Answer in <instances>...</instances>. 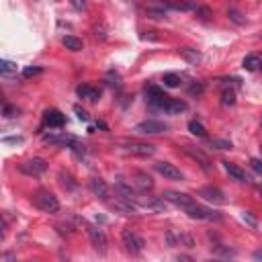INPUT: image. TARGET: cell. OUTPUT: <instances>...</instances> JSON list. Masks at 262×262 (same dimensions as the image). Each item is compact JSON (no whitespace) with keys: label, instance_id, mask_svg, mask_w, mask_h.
<instances>
[{"label":"cell","instance_id":"1","mask_svg":"<svg viewBox=\"0 0 262 262\" xmlns=\"http://www.w3.org/2000/svg\"><path fill=\"white\" fill-rule=\"evenodd\" d=\"M31 201H33V205H35L39 211H43V213H57V211H59V201L55 199L53 192H49V190H45V188H39V190L31 196Z\"/></svg>","mask_w":262,"mask_h":262},{"label":"cell","instance_id":"2","mask_svg":"<svg viewBox=\"0 0 262 262\" xmlns=\"http://www.w3.org/2000/svg\"><path fill=\"white\" fill-rule=\"evenodd\" d=\"M143 94H145V100H147V104H149L151 108H156V111H166V104L170 102V96H168L162 88H158V86H154V84H147V86L143 88Z\"/></svg>","mask_w":262,"mask_h":262},{"label":"cell","instance_id":"3","mask_svg":"<svg viewBox=\"0 0 262 262\" xmlns=\"http://www.w3.org/2000/svg\"><path fill=\"white\" fill-rule=\"evenodd\" d=\"M121 239H123L125 250H127L129 254H133V256L141 254L143 248H145V239H143L135 229H131V227H125V229L121 231Z\"/></svg>","mask_w":262,"mask_h":262},{"label":"cell","instance_id":"4","mask_svg":"<svg viewBox=\"0 0 262 262\" xmlns=\"http://www.w3.org/2000/svg\"><path fill=\"white\" fill-rule=\"evenodd\" d=\"M123 151L125 154H131V156H139V158H149L156 147L149 145V143H139V141H123Z\"/></svg>","mask_w":262,"mask_h":262},{"label":"cell","instance_id":"5","mask_svg":"<svg viewBox=\"0 0 262 262\" xmlns=\"http://www.w3.org/2000/svg\"><path fill=\"white\" fill-rule=\"evenodd\" d=\"M18 170L27 176H41L47 170V162L41 158H31V160H25L23 164H18Z\"/></svg>","mask_w":262,"mask_h":262},{"label":"cell","instance_id":"6","mask_svg":"<svg viewBox=\"0 0 262 262\" xmlns=\"http://www.w3.org/2000/svg\"><path fill=\"white\" fill-rule=\"evenodd\" d=\"M135 131L141 133V135H158V133H166L168 125L162 123V121H156V119H147V121H141L135 127Z\"/></svg>","mask_w":262,"mask_h":262},{"label":"cell","instance_id":"7","mask_svg":"<svg viewBox=\"0 0 262 262\" xmlns=\"http://www.w3.org/2000/svg\"><path fill=\"white\" fill-rule=\"evenodd\" d=\"M166 242H168V246H184V248L194 246L192 235H188L184 231H178V229H168L166 231Z\"/></svg>","mask_w":262,"mask_h":262},{"label":"cell","instance_id":"8","mask_svg":"<svg viewBox=\"0 0 262 262\" xmlns=\"http://www.w3.org/2000/svg\"><path fill=\"white\" fill-rule=\"evenodd\" d=\"M88 235H90V242H92L94 250H96V252H100V254H104V252H106V246H108V239H106L104 231H102L100 227L88 225Z\"/></svg>","mask_w":262,"mask_h":262},{"label":"cell","instance_id":"9","mask_svg":"<svg viewBox=\"0 0 262 262\" xmlns=\"http://www.w3.org/2000/svg\"><path fill=\"white\" fill-rule=\"evenodd\" d=\"M166 201H170L172 205H176V207H180V209H188L190 205H194L196 201L190 196V194H186V192H176V190H168L166 194H162Z\"/></svg>","mask_w":262,"mask_h":262},{"label":"cell","instance_id":"10","mask_svg":"<svg viewBox=\"0 0 262 262\" xmlns=\"http://www.w3.org/2000/svg\"><path fill=\"white\" fill-rule=\"evenodd\" d=\"M154 168H156V172H160V174H162L164 178H168V180H182V178H184V174H182L174 164H170V162H156Z\"/></svg>","mask_w":262,"mask_h":262},{"label":"cell","instance_id":"11","mask_svg":"<svg viewBox=\"0 0 262 262\" xmlns=\"http://www.w3.org/2000/svg\"><path fill=\"white\" fill-rule=\"evenodd\" d=\"M184 213L190 217V219H219V215L213 211V209H207V207H201L199 203L190 205L188 209H184Z\"/></svg>","mask_w":262,"mask_h":262},{"label":"cell","instance_id":"12","mask_svg":"<svg viewBox=\"0 0 262 262\" xmlns=\"http://www.w3.org/2000/svg\"><path fill=\"white\" fill-rule=\"evenodd\" d=\"M115 190H117L119 196H123V199H127V201H131V203H135V205L139 203V196L135 194V190L131 188V184H129L125 178H121V176L115 180Z\"/></svg>","mask_w":262,"mask_h":262},{"label":"cell","instance_id":"13","mask_svg":"<svg viewBox=\"0 0 262 262\" xmlns=\"http://www.w3.org/2000/svg\"><path fill=\"white\" fill-rule=\"evenodd\" d=\"M143 4L147 8V14H151L154 18H164L166 10L170 8L168 0H143Z\"/></svg>","mask_w":262,"mask_h":262},{"label":"cell","instance_id":"14","mask_svg":"<svg viewBox=\"0 0 262 262\" xmlns=\"http://www.w3.org/2000/svg\"><path fill=\"white\" fill-rule=\"evenodd\" d=\"M131 180H133V184H135V188H137L139 192H147V190L154 188L151 176H149L147 172H143V170H135L133 176H131Z\"/></svg>","mask_w":262,"mask_h":262},{"label":"cell","instance_id":"15","mask_svg":"<svg viewBox=\"0 0 262 262\" xmlns=\"http://www.w3.org/2000/svg\"><path fill=\"white\" fill-rule=\"evenodd\" d=\"M43 141L45 143H51V145H61V147H70L74 141H78L74 135L70 133H49V135H43Z\"/></svg>","mask_w":262,"mask_h":262},{"label":"cell","instance_id":"16","mask_svg":"<svg viewBox=\"0 0 262 262\" xmlns=\"http://www.w3.org/2000/svg\"><path fill=\"white\" fill-rule=\"evenodd\" d=\"M199 196H203L205 201H209L213 205H223L225 203V196H223V192L217 186H203V188H199Z\"/></svg>","mask_w":262,"mask_h":262},{"label":"cell","instance_id":"17","mask_svg":"<svg viewBox=\"0 0 262 262\" xmlns=\"http://www.w3.org/2000/svg\"><path fill=\"white\" fill-rule=\"evenodd\" d=\"M88 186H90V190H92L94 196H98L100 201H108V194H111V192H108V184H106L102 178H98V176L90 178Z\"/></svg>","mask_w":262,"mask_h":262},{"label":"cell","instance_id":"18","mask_svg":"<svg viewBox=\"0 0 262 262\" xmlns=\"http://www.w3.org/2000/svg\"><path fill=\"white\" fill-rule=\"evenodd\" d=\"M223 164V168H225V172L231 176V178H235L237 182H252V178H250V174L244 170V168H239L237 164H233V162H221Z\"/></svg>","mask_w":262,"mask_h":262},{"label":"cell","instance_id":"19","mask_svg":"<svg viewBox=\"0 0 262 262\" xmlns=\"http://www.w3.org/2000/svg\"><path fill=\"white\" fill-rule=\"evenodd\" d=\"M182 149H184V154H188L194 162H199V166H201L205 172H211V162H209V158H207L201 149H196V147H192V145H184Z\"/></svg>","mask_w":262,"mask_h":262},{"label":"cell","instance_id":"20","mask_svg":"<svg viewBox=\"0 0 262 262\" xmlns=\"http://www.w3.org/2000/svg\"><path fill=\"white\" fill-rule=\"evenodd\" d=\"M43 123H45L47 127H63L66 117H63L57 108H49V111L43 113Z\"/></svg>","mask_w":262,"mask_h":262},{"label":"cell","instance_id":"21","mask_svg":"<svg viewBox=\"0 0 262 262\" xmlns=\"http://www.w3.org/2000/svg\"><path fill=\"white\" fill-rule=\"evenodd\" d=\"M76 92H78L80 98H88V100H92V102H96V100L100 98V90H98V88H92V86H88V84H80V86L76 88Z\"/></svg>","mask_w":262,"mask_h":262},{"label":"cell","instance_id":"22","mask_svg":"<svg viewBox=\"0 0 262 262\" xmlns=\"http://www.w3.org/2000/svg\"><path fill=\"white\" fill-rule=\"evenodd\" d=\"M178 53H180V57H182L184 61H188L190 66H196V63L201 61V51L194 49V47H182V49H178Z\"/></svg>","mask_w":262,"mask_h":262},{"label":"cell","instance_id":"23","mask_svg":"<svg viewBox=\"0 0 262 262\" xmlns=\"http://www.w3.org/2000/svg\"><path fill=\"white\" fill-rule=\"evenodd\" d=\"M242 66H244V70H248V72L262 70V57H260L258 53H250V55H246V57H244Z\"/></svg>","mask_w":262,"mask_h":262},{"label":"cell","instance_id":"24","mask_svg":"<svg viewBox=\"0 0 262 262\" xmlns=\"http://www.w3.org/2000/svg\"><path fill=\"white\" fill-rule=\"evenodd\" d=\"M61 43H63L66 49H70V51H82V47H84L82 39H78V37H74V35H66V37L61 39Z\"/></svg>","mask_w":262,"mask_h":262},{"label":"cell","instance_id":"25","mask_svg":"<svg viewBox=\"0 0 262 262\" xmlns=\"http://www.w3.org/2000/svg\"><path fill=\"white\" fill-rule=\"evenodd\" d=\"M182 111H186V102L184 100H176V98H170V102L166 104V111L168 115H180Z\"/></svg>","mask_w":262,"mask_h":262},{"label":"cell","instance_id":"26","mask_svg":"<svg viewBox=\"0 0 262 262\" xmlns=\"http://www.w3.org/2000/svg\"><path fill=\"white\" fill-rule=\"evenodd\" d=\"M221 104H223V106L235 104V90H233V88H229V86L223 88V92H221Z\"/></svg>","mask_w":262,"mask_h":262},{"label":"cell","instance_id":"27","mask_svg":"<svg viewBox=\"0 0 262 262\" xmlns=\"http://www.w3.org/2000/svg\"><path fill=\"white\" fill-rule=\"evenodd\" d=\"M162 82H164V86H168V88H176V86H180L182 78H180L178 74H174V72H168V74H164Z\"/></svg>","mask_w":262,"mask_h":262},{"label":"cell","instance_id":"28","mask_svg":"<svg viewBox=\"0 0 262 262\" xmlns=\"http://www.w3.org/2000/svg\"><path fill=\"white\" fill-rule=\"evenodd\" d=\"M70 149H72L74 158H78V160H82V158L88 156V147H86L84 143H80V141H74V143L70 145Z\"/></svg>","mask_w":262,"mask_h":262},{"label":"cell","instance_id":"29","mask_svg":"<svg viewBox=\"0 0 262 262\" xmlns=\"http://www.w3.org/2000/svg\"><path fill=\"white\" fill-rule=\"evenodd\" d=\"M188 131H190L192 135H196V137H205V135H207L205 125L199 123V121H190V123H188Z\"/></svg>","mask_w":262,"mask_h":262},{"label":"cell","instance_id":"30","mask_svg":"<svg viewBox=\"0 0 262 262\" xmlns=\"http://www.w3.org/2000/svg\"><path fill=\"white\" fill-rule=\"evenodd\" d=\"M209 145H211L213 149H231V147H233L229 139H219V137L211 139V141H209Z\"/></svg>","mask_w":262,"mask_h":262},{"label":"cell","instance_id":"31","mask_svg":"<svg viewBox=\"0 0 262 262\" xmlns=\"http://www.w3.org/2000/svg\"><path fill=\"white\" fill-rule=\"evenodd\" d=\"M16 63L14 61H8V59H2L0 61V72L4 74V76H8V74H16Z\"/></svg>","mask_w":262,"mask_h":262},{"label":"cell","instance_id":"32","mask_svg":"<svg viewBox=\"0 0 262 262\" xmlns=\"http://www.w3.org/2000/svg\"><path fill=\"white\" fill-rule=\"evenodd\" d=\"M39 74H43V68H39V66H29V68L23 70L25 78H33V76H39Z\"/></svg>","mask_w":262,"mask_h":262},{"label":"cell","instance_id":"33","mask_svg":"<svg viewBox=\"0 0 262 262\" xmlns=\"http://www.w3.org/2000/svg\"><path fill=\"white\" fill-rule=\"evenodd\" d=\"M227 16H229L233 23H237V25H244V23H246V18L242 16V12H237L235 8H229V10H227Z\"/></svg>","mask_w":262,"mask_h":262},{"label":"cell","instance_id":"34","mask_svg":"<svg viewBox=\"0 0 262 262\" xmlns=\"http://www.w3.org/2000/svg\"><path fill=\"white\" fill-rule=\"evenodd\" d=\"M2 115H4V117H8V119H14V117H18V108H16V106H12V104H4Z\"/></svg>","mask_w":262,"mask_h":262},{"label":"cell","instance_id":"35","mask_svg":"<svg viewBox=\"0 0 262 262\" xmlns=\"http://www.w3.org/2000/svg\"><path fill=\"white\" fill-rule=\"evenodd\" d=\"M59 180H61V186H63V188H74V186H76V182H72V176H70L68 172H61V174H59Z\"/></svg>","mask_w":262,"mask_h":262},{"label":"cell","instance_id":"36","mask_svg":"<svg viewBox=\"0 0 262 262\" xmlns=\"http://www.w3.org/2000/svg\"><path fill=\"white\" fill-rule=\"evenodd\" d=\"M250 168H252L256 174L262 176V160H260V158H252V160H250Z\"/></svg>","mask_w":262,"mask_h":262},{"label":"cell","instance_id":"37","mask_svg":"<svg viewBox=\"0 0 262 262\" xmlns=\"http://www.w3.org/2000/svg\"><path fill=\"white\" fill-rule=\"evenodd\" d=\"M203 90H205V86H203V82H199V84L194 82V84H192V86L188 88V94H190V96H194V94L199 96V94H203Z\"/></svg>","mask_w":262,"mask_h":262},{"label":"cell","instance_id":"38","mask_svg":"<svg viewBox=\"0 0 262 262\" xmlns=\"http://www.w3.org/2000/svg\"><path fill=\"white\" fill-rule=\"evenodd\" d=\"M242 219L248 223V225H252V227H256V219L252 217V213L250 211H244V215H242Z\"/></svg>","mask_w":262,"mask_h":262},{"label":"cell","instance_id":"39","mask_svg":"<svg viewBox=\"0 0 262 262\" xmlns=\"http://www.w3.org/2000/svg\"><path fill=\"white\" fill-rule=\"evenodd\" d=\"M108 86H119V74H115V72L108 74Z\"/></svg>","mask_w":262,"mask_h":262},{"label":"cell","instance_id":"40","mask_svg":"<svg viewBox=\"0 0 262 262\" xmlns=\"http://www.w3.org/2000/svg\"><path fill=\"white\" fill-rule=\"evenodd\" d=\"M76 115H78V119H80V121H88V119H90V117H88V113H86V111H82L80 106H76Z\"/></svg>","mask_w":262,"mask_h":262},{"label":"cell","instance_id":"41","mask_svg":"<svg viewBox=\"0 0 262 262\" xmlns=\"http://www.w3.org/2000/svg\"><path fill=\"white\" fill-rule=\"evenodd\" d=\"M2 141H4V143H20V141H23V137H4Z\"/></svg>","mask_w":262,"mask_h":262},{"label":"cell","instance_id":"42","mask_svg":"<svg viewBox=\"0 0 262 262\" xmlns=\"http://www.w3.org/2000/svg\"><path fill=\"white\" fill-rule=\"evenodd\" d=\"M254 256H256V258H262V250H260V252H256Z\"/></svg>","mask_w":262,"mask_h":262},{"label":"cell","instance_id":"43","mask_svg":"<svg viewBox=\"0 0 262 262\" xmlns=\"http://www.w3.org/2000/svg\"><path fill=\"white\" fill-rule=\"evenodd\" d=\"M260 194H262V186H260Z\"/></svg>","mask_w":262,"mask_h":262}]
</instances>
